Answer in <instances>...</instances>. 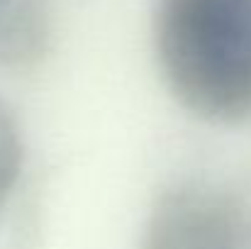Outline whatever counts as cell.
<instances>
[{"mask_svg":"<svg viewBox=\"0 0 251 249\" xmlns=\"http://www.w3.org/2000/svg\"><path fill=\"white\" fill-rule=\"evenodd\" d=\"M159 66L183 108L210 122L251 117V0H159Z\"/></svg>","mask_w":251,"mask_h":249,"instance_id":"cell-1","label":"cell"},{"mask_svg":"<svg viewBox=\"0 0 251 249\" xmlns=\"http://www.w3.org/2000/svg\"><path fill=\"white\" fill-rule=\"evenodd\" d=\"M237 237L239 218L222 193L178 188L156 203L144 249H237Z\"/></svg>","mask_w":251,"mask_h":249,"instance_id":"cell-2","label":"cell"},{"mask_svg":"<svg viewBox=\"0 0 251 249\" xmlns=\"http://www.w3.org/2000/svg\"><path fill=\"white\" fill-rule=\"evenodd\" d=\"M47 15L37 0H15L0 20V61L27 64L44 52Z\"/></svg>","mask_w":251,"mask_h":249,"instance_id":"cell-3","label":"cell"},{"mask_svg":"<svg viewBox=\"0 0 251 249\" xmlns=\"http://www.w3.org/2000/svg\"><path fill=\"white\" fill-rule=\"evenodd\" d=\"M22 164V142L20 130L7 110V105L0 100V208L5 205L7 195L12 193Z\"/></svg>","mask_w":251,"mask_h":249,"instance_id":"cell-4","label":"cell"},{"mask_svg":"<svg viewBox=\"0 0 251 249\" xmlns=\"http://www.w3.org/2000/svg\"><path fill=\"white\" fill-rule=\"evenodd\" d=\"M5 2H12V0H5Z\"/></svg>","mask_w":251,"mask_h":249,"instance_id":"cell-5","label":"cell"}]
</instances>
